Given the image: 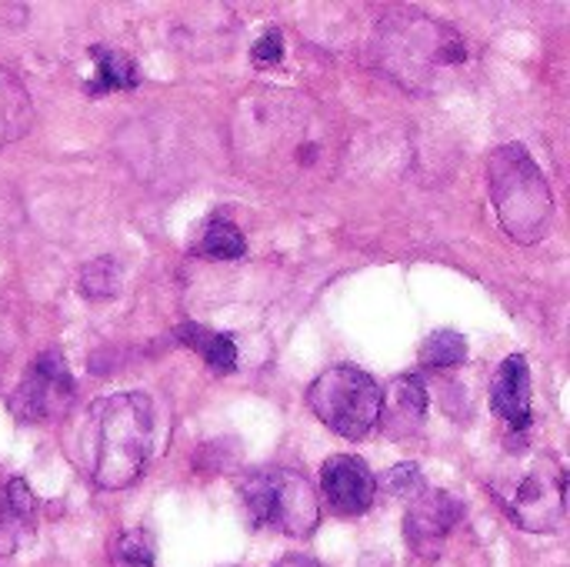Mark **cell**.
Here are the masks:
<instances>
[{
    "instance_id": "20",
    "label": "cell",
    "mask_w": 570,
    "mask_h": 567,
    "mask_svg": "<svg viewBox=\"0 0 570 567\" xmlns=\"http://www.w3.org/2000/svg\"><path fill=\"white\" fill-rule=\"evenodd\" d=\"M114 561L124 567H154V541L144 531H127L114 545Z\"/></svg>"
},
{
    "instance_id": "22",
    "label": "cell",
    "mask_w": 570,
    "mask_h": 567,
    "mask_svg": "<svg viewBox=\"0 0 570 567\" xmlns=\"http://www.w3.org/2000/svg\"><path fill=\"white\" fill-rule=\"evenodd\" d=\"M250 57H254V63H261V67H274V63H281V57H284L281 30H267V33L254 43Z\"/></svg>"
},
{
    "instance_id": "21",
    "label": "cell",
    "mask_w": 570,
    "mask_h": 567,
    "mask_svg": "<svg viewBox=\"0 0 570 567\" xmlns=\"http://www.w3.org/2000/svg\"><path fill=\"white\" fill-rule=\"evenodd\" d=\"M384 491H391L394 498L414 501L424 491V478H421L417 465H397V468H391L387 478H384Z\"/></svg>"
},
{
    "instance_id": "14",
    "label": "cell",
    "mask_w": 570,
    "mask_h": 567,
    "mask_svg": "<svg viewBox=\"0 0 570 567\" xmlns=\"http://www.w3.org/2000/svg\"><path fill=\"white\" fill-rule=\"evenodd\" d=\"M33 124V104L13 70L0 67V147L20 140Z\"/></svg>"
},
{
    "instance_id": "12",
    "label": "cell",
    "mask_w": 570,
    "mask_h": 567,
    "mask_svg": "<svg viewBox=\"0 0 570 567\" xmlns=\"http://www.w3.org/2000/svg\"><path fill=\"white\" fill-rule=\"evenodd\" d=\"M491 404L494 411L518 431H524L531 424V371L524 354H511L494 381L491 391Z\"/></svg>"
},
{
    "instance_id": "9",
    "label": "cell",
    "mask_w": 570,
    "mask_h": 567,
    "mask_svg": "<svg viewBox=\"0 0 570 567\" xmlns=\"http://www.w3.org/2000/svg\"><path fill=\"white\" fill-rule=\"evenodd\" d=\"M321 488H324L331 511L341 518H357V515L371 511V505L377 498V478L354 454L327 458L324 471H321Z\"/></svg>"
},
{
    "instance_id": "2",
    "label": "cell",
    "mask_w": 570,
    "mask_h": 567,
    "mask_svg": "<svg viewBox=\"0 0 570 567\" xmlns=\"http://www.w3.org/2000/svg\"><path fill=\"white\" fill-rule=\"evenodd\" d=\"M374 50L381 67L414 94H434L468 67V40L451 23L424 13L381 17Z\"/></svg>"
},
{
    "instance_id": "11",
    "label": "cell",
    "mask_w": 570,
    "mask_h": 567,
    "mask_svg": "<svg viewBox=\"0 0 570 567\" xmlns=\"http://www.w3.org/2000/svg\"><path fill=\"white\" fill-rule=\"evenodd\" d=\"M424 414H428V384L417 374L394 378L391 388L384 391V401H381L384 428L394 438H404L424 424Z\"/></svg>"
},
{
    "instance_id": "18",
    "label": "cell",
    "mask_w": 570,
    "mask_h": 567,
    "mask_svg": "<svg viewBox=\"0 0 570 567\" xmlns=\"http://www.w3.org/2000/svg\"><path fill=\"white\" fill-rule=\"evenodd\" d=\"M468 361V341L458 331H438L421 348V364L428 368H458Z\"/></svg>"
},
{
    "instance_id": "3",
    "label": "cell",
    "mask_w": 570,
    "mask_h": 567,
    "mask_svg": "<svg viewBox=\"0 0 570 567\" xmlns=\"http://www.w3.org/2000/svg\"><path fill=\"white\" fill-rule=\"evenodd\" d=\"M154 408L144 391H127L100 401L87 431V475L107 491L134 485L150 458Z\"/></svg>"
},
{
    "instance_id": "10",
    "label": "cell",
    "mask_w": 570,
    "mask_h": 567,
    "mask_svg": "<svg viewBox=\"0 0 570 567\" xmlns=\"http://www.w3.org/2000/svg\"><path fill=\"white\" fill-rule=\"evenodd\" d=\"M464 508L458 498H451L448 491H421L404 518V538L417 555H438L444 538L454 531V525L461 521Z\"/></svg>"
},
{
    "instance_id": "15",
    "label": "cell",
    "mask_w": 570,
    "mask_h": 567,
    "mask_svg": "<svg viewBox=\"0 0 570 567\" xmlns=\"http://www.w3.org/2000/svg\"><path fill=\"white\" fill-rule=\"evenodd\" d=\"M90 53H94V80L83 84V90L90 97L114 94V90H134L140 84V70H137V63L124 50L94 47Z\"/></svg>"
},
{
    "instance_id": "23",
    "label": "cell",
    "mask_w": 570,
    "mask_h": 567,
    "mask_svg": "<svg viewBox=\"0 0 570 567\" xmlns=\"http://www.w3.org/2000/svg\"><path fill=\"white\" fill-rule=\"evenodd\" d=\"M274 567H321L317 561H311V558H301V555H294V558H284V561H277Z\"/></svg>"
},
{
    "instance_id": "4",
    "label": "cell",
    "mask_w": 570,
    "mask_h": 567,
    "mask_svg": "<svg viewBox=\"0 0 570 567\" xmlns=\"http://www.w3.org/2000/svg\"><path fill=\"white\" fill-rule=\"evenodd\" d=\"M491 488L518 528L544 535L564 525L568 478L554 454L534 451V448L511 451V458L498 468Z\"/></svg>"
},
{
    "instance_id": "7",
    "label": "cell",
    "mask_w": 570,
    "mask_h": 567,
    "mask_svg": "<svg viewBox=\"0 0 570 567\" xmlns=\"http://www.w3.org/2000/svg\"><path fill=\"white\" fill-rule=\"evenodd\" d=\"M381 401L384 388L367 371L351 364L324 371L307 391V404L321 418V424H327L334 434L347 441H361L377 428Z\"/></svg>"
},
{
    "instance_id": "5",
    "label": "cell",
    "mask_w": 570,
    "mask_h": 567,
    "mask_svg": "<svg viewBox=\"0 0 570 567\" xmlns=\"http://www.w3.org/2000/svg\"><path fill=\"white\" fill-rule=\"evenodd\" d=\"M488 174H491V197L504 231L518 244L541 241L551 227L554 201L531 154L521 144L498 147L488 164Z\"/></svg>"
},
{
    "instance_id": "19",
    "label": "cell",
    "mask_w": 570,
    "mask_h": 567,
    "mask_svg": "<svg viewBox=\"0 0 570 567\" xmlns=\"http://www.w3.org/2000/svg\"><path fill=\"white\" fill-rule=\"evenodd\" d=\"M80 291L94 301L100 297H114L120 291V267L114 257H97L94 264L83 267L80 274Z\"/></svg>"
},
{
    "instance_id": "16",
    "label": "cell",
    "mask_w": 570,
    "mask_h": 567,
    "mask_svg": "<svg viewBox=\"0 0 570 567\" xmlns=\"http://www.w3.org/2000/svg\"><path fill=\"white\" fill-rule=\"evenodd\" d=\"M177 338H180V344L194 348L210 364V371L230 374L237 368V344L227 334L207 331L200 324H184V328H177Z\"/></svg>"
},
{
    "instance_id": "13",
    "label": "cell",
    "mask_w": 570,
    "mask_h": 567,
    "mask_svg": "<svg viewBox=\"0 0 570 567\" xmlns=\"http://www.w3.org/2000/svg\"><path fill=\"white\" fill-rule=\"evenodd\" d=\"M37 501L23 478H0V555H13L30 535Z\"/></svg>"
},
{
    "instance_id": "8",
    "label": "cell",
    "mask_w": 570,
    "mask_h": 567,
    "mask_svg": "<svg viewBox=\"0 0 570 567\" xmlns=\"http://www.w3.org/2000/svg\"><path fill=\"white\" fill-rule=\"evenodd\" d=\"M77 398V384L67 371V361L57 351L33 358L20 388L10 398V411L20 421H53L70 411Z\"/></svg>"
},
{
    "instance_id": "17",
    "label": "cell",
    "mask_w": 570,
    "mask_h": 567,
    "mask_svg": "<svg viewBox=\"0 0 570 567\" xmlns=\"http://www.w3.org/2000/svg\"><path fill=\"white\" fill-rule=\"evenodd\" d=\"M200 251L214 261H237L247 254V241L237 224L230 221H210L200 241Z\"/></svg>"
},
{
    "instance_id": "1",
    "label": "cell",
    "mask_w": 570,
    "mask_h": 567,
    "mask_svg": "<svg viewBox=\"0 0 570 567\" xmlns=\"http://www.w3.org/2000/svg\"><path fill=\"white\" fill-rule=\"evenodd\" d=\"M337 124L311 97L291 90H247L234 110V154L261 180L331 174L337 160Z\"/></svg>"
},
{
    "instance_id": "6",
    "label": "cell",
    "mask_w": 570,
    "mask_h": 567,
    "mask_svg": "<svg viewBox=\"0 0 570 567\" xmlns=\"http://www.w3.org/2000/svg\"><path fill=\"white\" fill-rule=\"evenodd\" d=\"M240 498L254 525L274 528L291 538L314 535L321 521V501L314 495V485L291 468L250 471L240 481Z\"/></svg>"
}]
</instances>
